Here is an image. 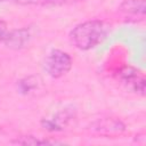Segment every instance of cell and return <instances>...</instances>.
Masks as SVG:
<instances>
[{"label": "cell", "mask_w": 146, "mask_h": 146, "mask_svg": "<svg viewBox=\"0 0 146 146\" xmlns=\"http://www.w3.org/2000/svg\"><path fill=\"white\" fill-rule=\"evenodd\" d=\"M72 117H73L72 114H68L67 112H62V113L56 114L51 119H42L41 125L44 130H48L51 132L62 131L68 124V122L72 120Z\"/></svg>", "instance_id": "52a82bcc"}, {"label": "cell", "mask_w": 146, "mask_h": 146, "mask_svg": "<svg viewBox=\"0 0 146 146\" xmlns=\"http://www.w3.org/2000/svg\"><path fill=\"white\" fill-rule=\"evenodd\" d=\"M14 144H21V145H36V144H57V141H50L47 139H38L33 136H25V137H21L17 138L16 140L13 141Z\"/></svg>", "instance_id": "9c48e42d"}, {"label": "cell", "mask_w": 146, "mask_h": 146, "mask_svg": "<svg viewBox=\"0 0 146 146\" xmlns=\"http://www.w3.org/2000/svg\"><path fill=\"white\" fill-rule=\"evenodd\" d=\"M72 1H79V0H47L46 5H63V3H67Z\"/></svg>", "instance_id": "7c38bea8"}, {"label": "cell", "mask_w": 146, "mask_h": 146, "mask_svg": "<svg viewBox=\"0 0 146 146\" xmlns=\"http://www.w3.org/2000/svg\"><path fill=\"white\" fill-rule=\"evenodd\" d=\"M17 87H18L19 92L29 94V92H31V91H33L38 88V79L34 75L26 76V78L21 79L19 81H17Z\"/></svg>", "instance_id": "ba28073f"}, {"label": "cell", "mask_w": 146, "mask_h": 146, "mask_svg": "<svg viewBox=\"0 0 146 146\" xmlns=\"http://www.w3.org/2000/svg\"><path fill=\"white\" fill-rule=\"evenodd\" d=\"M124 129H125L124 124L120 120L113 119V117L100 119L91 124L92 131H95L102 136H106V137L121 135L124 131Z\"/></svg>", "instance_id": "277c9868"}, {"label": "cell", "mask_w": 146, "mask_h": 146, "mask_svg": "<svg viewBox=\"0 0 146 146\" xmlns=\"http://www.w3.org/2000/svg\"><path fill=\"white\" fill-rule=\"evenodd\" d=\"M119 11L130 18L144 19L146 11L145 0H124L119 6Z\"/></svg>", "instance_id": "8992f818"}, {"label": "cell", "mask_w": 146, "mask_h": 146, "mask_svg": "<svg viewBox=\"0 0 146 146\" xmlns=\"http://www.w3.org/2000/svg\"><path fill=\"white\" fill-rule=\"evenodd\" d=\"M2 1H7V0H0V2H2Z\"/></svg>", "instance_id": "4fadbf2b"}, {"label": "cell", "mask_w": 146, "mask_h": 146, "mask_svg": "<svg viewBox=\"0 0 146 146\" xmlns=\"http://www.w3.org/2000/svg\"><path fill=\"white\" fill-rule=\"evenodd\" d=\"M108 26L104 21L90 19L75 25L70 32L71 43L83 51L97 47L107 35Z\"/></svg>", "instance_id": "6da1fadb"}, {"label": "cell", "mask_w": 146, "mask_h": 146, "mask_svg": "<svg viewBox=\"0 0 146 146\" xmlns=\"http://www.w3.org/2000/svg\"><path fill=\"white\" fill-rule=\"evenodd\" d=\"M72 57L68 52L60 49H52L44 59V71L47 74L54 79H59L72 67Z\"/></svg>", "instance_id": "7a4b0ae2"}, {"label": "cell", "mask_w": 146, "mask_h": 146, "mask_svg": "<svg viewBox=\"0 0 146 146\" xmlns=\"http://www.w3.org/2000/svg\"><path fill=\"white\" fill-rule=\"evenodd\" d=\"M31 30L30 27H21L16 30L8 31L6 38L3 39L2 43L13 50H19L24 48L31 40Z\"/></svg>", "instance_id": "5b68a950"}, {"label": "cell", "mask_w": 146, "mask_h": 146, "mask_svg": "<svg viewBox=\"0 0 146 146\" xmlns=\"http://www.w3.org/2000/svg\"><path fill=\"white\" fill-rule=\"evenodd\" d=\"M8 33V25L5 21H0V42L3 41V39L6 38Z\"/></svg>", "instance_id": "8fae6325"}, {"label": "cell", "mask_w": 146, "mask_h": 146, "mask_svg": "<svg viewBox=\"0 0 146 146\" xmlns=\"http://www.w3.org/2000/svg\"><path fill=\"white\" fill-rule=\"evenodd\" d=\"M19 5H46L47 0H14Z\"/></svg>", "instance_id": "30bf717a"}, {"label": "cell", "mask_w": 146, "mask_h": 146, "mask_svg": "<svg viewBox=\"0 0 146 146\" xmlns=\"http://www.w3.org/2000/svg\"><path fill=\"white\" fill-rule=\"evenodd\" d=\"M116 76L117 80L123 84V87L130 92H133L139 96L145 95L146 80L141 71L132 66H124L119 71Z\"/></svg>", "instance_id": "3957f363"}]
</instances>
